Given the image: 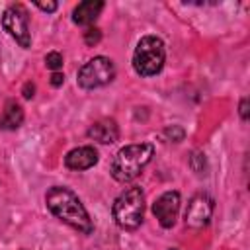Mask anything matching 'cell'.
Returning <instances> with one entry per match:
<instances>
[{
  "instance_id": "3",
  "label": "cell",
  "mask_w": 250,
  "mask_h": 250,
  "mask_svg": "<svg viewBox=\"0 0 250 250\" xmlns=\"http://www.w3.org/2000/svg\"><path fill=\"white\" fill-rule=\"evenodd\" d=\"M113 221L125 230H135L143 223L145 215V193L141 188H129L117 195L111 207Z\"/></svg>"
},
{
  "instance_id": "5",
  "label": "cell",
  "mask_w": 250,
  "mask_h": 250,
  "mask_svg": "<svg viewBox=\"0 0 250 250\" xmlns=\"http://www.w3.org/2000/svg\"><path fill=\"white\" fill-rule=\"evenodd\" d=\"M115 66L113 61L107 57H94L88 62H84L78 70V86L84 90H94L100 86H105L113 80Z\"/></svg>"
},
{
  "instance_id": "1",
  "label": "cell",
  "mask_w": 250,
  "mask_h": 250,
  "mask_svg": "<svg viewBox=\"0 0 250 250\" xmlns=\"http://www.w3.org/2000/svg\"><path fill=\"white\" fill-rule=\"evenodd\" d=\"M45 203H47L49 211L59 221L76 229L78 232L90 234L94 230V225H92V219H90L86 207L82 205V201L78 199V195L72 189H68L64 186H55L47 191Z\"/></svg>"
},
{
  "instance_id": "20",
  "label": "cell",
  "mask_w": 250,
  "mask_h": 250,
  "mask_svg": "<svg viewBox=\"0 0 250 250\" xmlns=\"http://www.w3.org/2000/svg\"><path fill=\"white\" fill-rule=\"evenodd\" d=\"M33 92H35V86L27 82V84L23 86V98H27V100H29V98H33Z\"/></svg>"
},
{
  "instance_id": "13",
  "label": "cell",
  "mask_w": 250,
  "mask_h": 250,
  "mask_svg": "<svg viewBox=\"0 0 250 250\" xmlns=\"http://www.w3.org/2000/svg\"><path fill=\"white\" fill-rule=\"evenodd\" d=\"M45 64H47V68H51V70L57 72V70L62 66V55H61L59 51L47 53V55H45Z\"/></svg>"
},
{
  "instance_id": "4",
  "label": "cell",
  "mask_w": 250,
  "mask_h": 250,
  "mask_svg": "<svg viewBox=\"0 0 250 250\" xmlns=\"http://www.w3.org/2000/svg\"><path fill=\"white\" fill-rule=\"evenodd\" d=\"M166 61V49L160 37L145 35L139 39L133 51V68L139 76H154L162 70Z\"/></svg>"
},
{
  "instance_id": "2",
  "label": "cell",
  "mask_w": 250,
  "mask_h": 250,
  "mask_svg": "<svg viewBox=\"0 0 250 250\" xmlns=\"http://www.w3.org/2000/svg\"><path fill=\"white\" fill-rule=\"evenodd\" d=\"M154 154V146L150 143H139V145H127L117 150V154L111 160V176L113 180L125 184L135 180L143 168L150 162Z\"/></svg>"
},
{
  "instance_id": "8",
  "label": "cell",
  "mask_w": 250,
  "mask_h": 250,
  "mask_svg": "<svg viewBox=\"0 0 250 250\" xmlns=\"http://www.w3.org/2000/svg\"><path fill=\"white\" fill-rule=\"evenodd\" d=\"M178 211H180V193L170 189L164 191L154 203H152V213L158 219L160 227L164 229H172L176 225L178 219Z\"/></svg>"
},
{
  "instance_id": "11",
  "label": "cell",
  "mask_w": 250,
  "mask_h": 250,
  "mask_svg": "<svg viewBox=\"0 0 250 250\" xmlns=\"http://www.w3.org/2000/svg\"><path fill=\"white\" fill-rule=\"evenodd\" d=\"M102 10H104V2L102 0H84L74 8L72 21L76 25H92L98 20Z\"/></svg>"
},
{
  "instance_id": "19",
  "label": "cell",
  "mask_w": 250,
  "mask_h": 250,
  "mask_svg": "<svg viewBox=\"0 0 250 250\" xmlns=\"http://www.w3.org/2000/svg\"><path fill=\"white\" fill-rule=\"evenodd\" d=\"M64 82V74H61V72H53L51 74V84L57 88V86H61Z\"/></svg>"
},
{
  "instance_id": "9",
  "label": "cell",
  "mask_w": 250,
  "mask_h": 250,
  "mask_svg": "<svg viewBox=\"0 0 250 250\" xmlns=\"http://www.w3.org/2000/svg\"><path fill=\"white\" fill-rule=\"evenodd\" d=\"M98 162V150L94 146H78L66 152L64 156V166L68 170H88L96 166Z\"/></svg>"
},
{
  "instance_id": "14",
  "label": "cell",
  "mask_w": 250,
  "mask_h": 250,
  "mask_svg": "<svg viewBox=\"0 0 250 250\" xmlns=\"http://www.w3.org/2000/svg\"><path fill=\"white\" fill-rule=\"evenodd\" d=\"M100 39H102V31H100L98 27H88V29L84 31V41H86V45H88V47L98 45V43H100Z\"/></svg>"
},
{
  "instance_id": "7",
  "label": "cell",
  "mask_w": 250,
  "mask_h": 250,
  "mask_svg": "<svg viewBox=\"0 0 250 250\" xmlns=\"http://www.w3.org/2000/svg\"><path fill=\"white\" fill-rule=\"evenodd\" d=\"M213 199L207 195V193H197L189 199L188 203V209H186V215H184V221L189 229H203L211 215H213Z\"/></svg>"
},
{
  "instance_id": "10",
  "label": "cell",
  "mask_w": 250,
  "mask_h": 250,
  "mask_svg": "<svg viewBox=\"0 0 250 250\" xmlns=\"http://www.w3.org/2000/svg\"><path fill=\"white\" fill-rule=\"evenodd\" d=\"M88 137L92 141H98L102 145H111L119 139V129H117V123L109 117H104V119H98L96 123L90 125L88 129Z\"/></svg>"
},
{
  "instance_id": "16",
  "label": "cell",
  "mask_w": 250,
  "mask_h": 250,
  "mask_svg": "<svg viewBox=\"0 0 250 250\" xmlns=\"http://www.w3.org/2000/svg\"><path fill=\"white\" fill-rule=\"evenodd\" d=\"M189 162H191L193 172H197V174H205V172H203V170H205V158H203V154L193 152L191 158H189Z\"/></svg>"
},
{
  "instance_id": "12",
  "label": "cell",
  "mask_w": 250,
  "mask_h": 250,
  "mask_svg": "<svg viewBox=\"0 0 250 250\" xmlns=\"http://www.w3.org/2000/svg\"><path fill=\"white\" fill-rule=\"evenodd\" d=\"M23 123V109L16 100H8L4 105V111L0 115V129L4 131H16Z\"/></svg>"
},
{
  "instance_id": "6",
  "label": "cell",
  "mask_w": 250,
  "mask_h": 250,
  "mask_svg": "<svg viewBox=\"0 0 250 250\" xmlns=\"http://www.w3.org/2000/svg\"><path fill=\"white\" fill-rule=\"evenodd\" d=\"M2 27L23 47H31V31H29V14L21 4H12L2 14Z\"/></svg>"
},
{
  "instance_id": "15",
  "label": "cell",
  "mask_w": 250,
  "mask_h": 250,
  "mask_svg": "<svg viewBox=\"0 0 250 250\" xmlns=\"http://www.w3.org/2000/svg\"><path fill=\"white\" fill-rule=\"evenodd\" d=\"M164 135H166L170 141H174V143H180V141L184 139L186 131H184L180 125H170V127H166V129H164Z\"/></svg>"
},
{
  "instance_id": "17",
  "label": "cell",
  "mask_w": 250,
  "mask_h": 250,
  "mask_svg": "<svg viewBox=\"0 0 250 250\" xmlns=\"http://www.w3.org/2000/svg\"><path fill=\"white\" fill-rule=\"evenodd\" d=\"M35 6L43 12H55L57 10V2H35Z\"/></svg>"
},
{
  "instance_id": "18",
  "label": "cell",
  "mask_w": 250,
  "mask_h": 250,
  "mask_svg": "<svg viewBox=\"0 0 250 250\" xmlns=\"http://www.w3.org/2000/svg\"><path fill=\"white\" fill-rule=\"evenodd\" d=\"M238 111H240V119L246 121V119H248V98H242V100H240Z\"/></svg>"
}]
</instances>
